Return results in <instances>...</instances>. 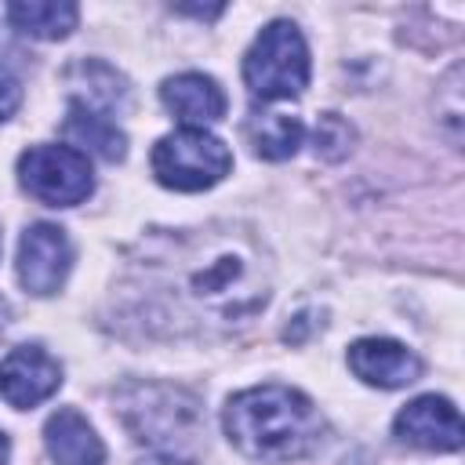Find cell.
I'll return each instance as SVG.
<instances>
[{"mask_svg":"<svg viewBox=\"0 0 465 465\" xmlns=\"http://www.w3.org/2000/svg\"><path fill=\"white\" fill-rule=\"evenodd\" d=\"M269 287L262 247L232 225L156 232L131 258V291L167 331L240 327L265 309Z\"/></svg>","mask_w":465,"mask_h":465,"instance_id":"obj_1","label":"cell"},{"mask_svg":"<svg viewBox=\"0 0 465 465\" xmlns=\"http://www.w3.org/2000/svg\"><path fill=\"white\" fill-rule=\"evenodd\" d=\"M225 436L254 461H298L327 432L312 400L291 385H254L236 392L222 414Z\"/></svg>","mask_w":465,"mask_h":465,"instance_id":"obj_2","label":"cell"},{"mask_svg":"<svg viewBox=\"0 0 465 465\" xmlns=\"http://www.w3.org/2000/svg\"><path fill=\"white\" fill-rule=\"evenodd\" d=\"M116 418L149 454V465H193L203 440V418L193 392L156 381H131L116 396Z\"/></svg>","mask_w":465,"mask_h":465,"instance_id":"obj_3","label":"cell"},{"mask_svg":"<svg viewBox=\"0 0 465 465\" xmlns=\"http://www.w3.org/2000/svg\"><path fill=\"white\" fill-rule=\"evenodd\" d=\"M243 84L262 102L298 98L309 84V47L294 22H269L243 54Z\"/></svg>","mask_w":465,"mask_h":465,"instance_id":"obj_4","label":"cell"},{"mask_svg":"<svg viewBox=\"0 0 465 465\" xmlns=\"http://www.w3.org/2000/svg\"><path fill=\"white\" fill-rule=\"evenodd\" d=\"M232 167V153L222 138L203 127H182L156 142L153 149V174L160 185L178 193H200L218 185Z\"/></svg>","mask_w":465,"mask_h":465,"instance_id":"obj_5","label":"cell"},{"mask_svg":"<svg viewBox=\"0 0 465 465\" xmlns=\"http://www.w3.org/2000/svg\"><path fill=\"white\" fill-rule=\"evenodd\" d=\"M18 182L29 196L51 207H76L91 196L94 178L84 153L73 145H33L18 156Z\"/></svg>","mask_w":465,"mask_h":465,"instance_id":"obj_6","label":"cell"},{"mask_svg":"<svg viewBox=\"0 0 465 465\" xmlns=\"http://www.w3.org/2000/svg\"><path fill=\"white\" fill-rule=\"evenodd\" d=\"M73 265V247L65 229L51 225V222H36L22 232L18 240V280L29 294H54Z\"/></svg>","mask_w":465,"mask_h":465,"instance_id":"obj_7","label":"cell"},{"mask_svg":"<svg viewBox=\"0 0 465 465\" xmlns=\"http://www.w3.org/2000/svg\"><path fill=\"white\" fill-rule=\"evenodd\" d=\"M58 385H62V367L40 345H18L0 360V396L18 411L44 403L47 396L58 392Z\"/></svg>","mask_w":465,"mask_h":465,"instance_id":"obj_8","label":"cell"},{"mask_svg":"<svg viewBox=\"0 0 465 465\" xmlns=\"http://www.w3.org/2000/svg\"><path fill=\"white\" fill-rule=\"evenodd\" d=\"M396 436L418 450H458L461 447V418L447 396H418L411 400L396 421Z\"/></svg>","mask_w":465,"mask_h":465,"instance_id":"obj_9","label":"cell"},{"mask_svg":"<svg viewBox=\"0 0 465 465\" xmlns=\"http://www.w3.org/2000/svg\"><path fill=\"white\" fill-rule=\"evenodd\" d=\"M349 367L360 381L378 389H403L418 381L421 360L392 338H360L349 345Z\"/></svg>","mask_w":465,"mask_h":465,"instance_id":"obj_10","label":"cell"},{"mask_svg":"<svg viewBox=\"0 0 465 465\" xmlns=\"http://www.w3.org/2000/svg\"><path fill=\"white\" fill-rule=\"evenodd\" d=\"M160 98L189 127H203V124H214V120L225 116V94H222L218 80L214 76H203V73L167 76L163 87H160Z\"/></svg>","mask_w":465,"mask_h":465,"instance_id":"obj_11","label":"cell"},{"mask_svg":"<svg viewBox=\"0 0 465 465\" xmlns=\"http://www.w3.org/2000/svg\"><path fill=\"white\" fill-rule=\"evenodd\" d=\"M44 443H47V454L54 458V465H102L105 461V447H102L98 432L73 407H62L47 418Z\"/></svg>","mask_w":465,"mask_h":465,"instance_id":"obj_12","label":"cell"},{"mask_svg":"<svg viewBox=\"0 0 465 465\" xmlns=\"http://www.w3.org/2000/svg\"><path fill=\"white\" fill-rule=\"evenodd\" d=\"M62 134L65 142H73L76 153H94L98 160H124L127 153V138L124 131L105 116V113H94V109H84L76 102H69V113H65V124H62Z\"/></svg>","mask_w":465,"mask_h":465,"instance_id":"obj_13","label":"cell"},{"mask_svg":"<svg viewBox=\"0 0 465 465\" xmlns=\"http://www.w3.org/2000/svg\"><path fill=\"white\" fill-rule=\"evenodd\" d=\"M65 84H69V94L76 105L84 109H94V113H113V109H124L127 105V80L109 69L105 62H76L69 73H65Z\"/></svg>","mask_w":465,"mask_h":465,"instance_id":"obj_14","label":"cell"},{"mask_svg":"<svg viewBox=\"0 0 465 465\" xmlns=\"http://www.w3.org/2000/svg\"><path fill=\"white\" fill-rule=\"evenodd\" d=\"M7 18L18 33L40 40H62L76 29L80 7L69 0H18L7 7Z\"/></svg>","mask_w":465,"mask_h":465,"instance_id":"obj_15","label":"cell"},{"mask_svg":"<svg viewBox=\"0 0 465 465\" xmlns=\"http://www.w3.org/2000/svg\"><path fill=\"white\" fill-rule=\"evenodd\" d=\"M247 138H251L258 156L287 160V156L298 153V145L305 138V127H302L298 116H287V113H254L251 124H247Z\"/></svg>","mask_w":465,"mask_h":465,"instance_id":"obj_16","label":"cell"},{"mask_svg":"<svg viewBox=\"0 0 465 465\" xmlns=\"http://www.w3.org/2000/svg\"><path fill=\"white\" fill-rule=\"evenodd\" d=\"M312 142H316V156L323 160H341L352 145V127L338 116V113H323L316 131H312Z\"/></svg>","mask_w":465,"mask_h":465,"instance_id":"obj_17","label":"cell"},{"mask_svg":"<svg viewBox=\"0 0 465 465\" xmlns=\"http://www.w3.org/2000/svg\"><path fill=\"white\" fill-rule=\"evenodd\" d=\"M18 105H22V84L15 80V73H7V69L0 65V124H4Z\"/></svg>","mask_w":465,"mask_h":465,"instance_id":"obj_18","label":"cell"},{"mask_svg":"<svg viewBox=\"0 0 465 465\" xmlns=\"http://www.w3.org/2000/svg\"><path fill=\"white\" fill-rule=\"evenodd\" d=\"M178 11H189V15H196V18H214V15H222V7H178Z\"/></svg>","mask_w":465,"mask_h":465,"instance_id":"obj_19","label":"cell"},{"mask_svg":"<svg viewBox=\"0 0 465 465\" xmlns=\"http://www.w3.org/2000/svg\"><path fill=\"white\" fill-rule=\"evenodd\" d=\"M7 454H11V443H7V436L0 432V465H7Z\"/></svg>","mask_w":465,"mask_h":465,"instance_id":"obj_20","label":"cell"},{"mask_svg":"<svg viewBox=\"0 0 465 465\" xmlns=\"http://www.w3.org/2000/svg\"><path fill=\"white\" fill-rule=\"evenodd\" d=\"M7 312H11V309H7V302L0 298V331H4V323H7Z\"/></svg>","mask_w":465,"mask_h":465,"instance_id":"obj_21","label":"cell"}]
</instances>
